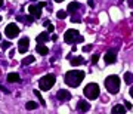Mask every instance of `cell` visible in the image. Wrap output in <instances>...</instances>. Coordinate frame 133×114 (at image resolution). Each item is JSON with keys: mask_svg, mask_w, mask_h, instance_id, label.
<instances>
[{"mask_svg": "<svg viewBox=\"0 0 133 114\" xmlns=\"http://www.w3.org/2000/svg\"><path fill=\"white\" fill-rule=\"evenodd\" d=\"M84 79V71H80V70H71V71H66L64 80L68 86L71 87H77Z\"/></svg>", "mask_w": 133, "mask_h": 114, "instance_id": "cell-1", "label": "cell"}, {"mask_svg": "<svg viewBox=\"0 0 133 114\" xmlns=\"http://www.w3.org/2000/svg\"><path fill=\"white\" fill-rule=\"evenodd\" d=\"M105 87H107V90H108L109 93H117L120 90V77L115 76V74H112V76H108L107 79H105L104 81Z\"/></svg>", "mask_w": 133, "mask_h": 114, "instance_id": "cell-2", "label": "cell"}, {"mask_svg": "<svg viewBox=\"0 0 133 114\" xmlns=\"http://www.w3.org/2000/svg\"><path fill=\"white\" fill-rule=\"evenodd\" d=\"M99 92H101L99 85H96V83H89V85L84 87V90H83L84 96L87 98V99H90V101L96 99V98L99 96Z\"/></svg>", "mask_w": 133, "mask_h": 114, "instance_id": "cell-3", "label": "cell"}, {"mask_svg": "<svg viewBox=\"0 0 133 114\" xmlns=\"http://www.w3.org/2000/svg\"><path fill=\"white\" fill-rule=\"evenodd\" d=\"M64 40H65V43H68V45H74V43H77V42L81 43L84 39L78 34L77 30H66L65 34H64Z\"/></svg>", "mask_w": 133, "mask_h": 114, "instance_id": "cell-4", "label": "cell"}, {"mask_svg": "<svg viewBox=\"0 0 133 114\" xmlns=\"http://www.w3.org/2000/svg\"><path fill=\"white\" fill-rule=\"evenodd\" d=\"M55 81H56V77L53 74H46L38 80V87L42 90H50L52 86L55 85Z\"/></svg>", "mask_w": 133, "mask_h": 114, "instance_id": "cell-5", "label": "cell"}, {"mask_svg": "<svg viewBox=\"0 0 133 114\" xmlns=\"http://www.w3.org/2000/svg\"><path fill=\"white\" fill-rule=\"evenodd\" d=\"M5 33H6V37H9V39H14L19 34V27L15 22H10V24L6 25V28H5Z\"/></svg>", "mask_w": 133, "mask_h": 114, "instance_id": "cell-6", "label": "cell"}, {"mask_svg": "<svg viewBox=\"0 0 133 114\" xmlns=\"http://www.w3.org/2000/svg\"><path fill=\"white\" fill-rule=\"evenodd\" d=\"M56 98H58V101L65 102V101L71 99V93H70L68 90H65V89H59L58 90V93H56Z\"/></svg>", "mask_w": 133, "mask_h": 114, "instance_id": "cell-7", "label": "cell"}, {"mask_svg": "<svg viewBox=\"0 0 133 114\" xmlns=\"http://www.w3.org/2000/svg\"><path fill=\"white\" fill-rule=\"evenodd\" d=\"M28 45H30V39L28 37H22L18 43V50L19 53H25L28 50Z\"/></svg>", "mask_w": 133, "mask_h": 114, "instance_id": "cell-8", "label": "cell"}, {"mask_svg": "<svg viewBox=\"0 0 133 114\" xmlns=\"http://www.w3.org/2000/svg\"><path fill=\"white\" fill-rule=\"evenodd\" d=\"M104 61L107 62V64H114V62L117 61V52H115L114 49H111V50H108V52L105 53Z\"/></svg>", "mask_w": 133, "mask_h": 114, "instance_id": "cell-9", "label": "cell"}, {"mask_svg": "<svg viewBox=\"0 0 133 114\" xmlns=\"http://www.w3.org/2000/svg\"><path fill=\"white\" fill-rule=\"evenodd\" d=\"M28 12L31 16H34V19H38L42 16V8H38V6H34V5H30L28 6Z\"/></svg>", "mask_w": 133, "mask_h": 114, "instance_id": "cell-10", "label": "cell"}, {"mask_svg": "<svg viewBox=\"0 0 133 114\" xmlns=\"http://www.w3.org/2000/svg\"><path fill=\"white\" fill-rule=\"evenodd\" d=\"M90 108V105L87 104L86 101H78V104H77V110L80 111V113H87Z\"/></svg>", "mask_w": 133, "mask_h": 114, "instance_id": "cell-11", "label": "cell"}, {"mask_svg": "<svg viewBox=\"0 0 133 114\" xmlns=\"http://www.w3.org/2000/svg\"><path fill=\"white\" fill-rule=\"evenodd\" d=\"M126 111H127V108H126L124 105H120V104L114 105V108L111 110V113L112 114H124Z\"/></svg>", "mask_w": 133, "mask_h": 114, "instance_id": "cell-12", "label": "cell"}, {"mask_svg": "<svg viewBox=\"0 0 133 114\" xmlns=\"http://www.w3.org/2000/svg\"><path fill=\"white\" fill-rule=\"evenodd\" d=\"M8 81L9 83H18V81H21V77H19L18 73H10V74H8Z\"/></svg>", "mask_w": 133, "mask_h": 114, "instance_id": "cell-13", "label": "cell"}, {"mask_svg": "<svg viewBox=\"0 0 133 114\" xmlns=\"http://www.w3.org/2000/svg\"><path fill=\"white\" fill-rule=\"evenodd\" d=\"M78 8H80L78 2H71V3L68 5V8H66V12H68V14H72V12H76Z\"/></svg>", "mask_w": 133, "mask_h": 114, "instance_id": "cell-14", "label": "cell"}, {"mask_svg": "<svg viewBox=\"0 0 133 114\" xmlns=\"http://www.w3.org/2000/svg\"><path fill=\"white\" fill-rule=\"evenodd\" d=\"M36 50H37V52L40 53V55H43V56H44V55H48V53H49V49L46 48L44 45H42V43H38V45H37V48H36Z\"/></svg>", "mask_w": 133, "mask_h": 114, "instance_id": "cell-15", "label": "cell"}, {"mask_svg": "<svg viewBox=\"0 0 133 114\" xmlns=\"http://www.w3.org/2000/svg\"><path fill=\"white\" fill-rule=\"evenodd\" d=\"M81 64H84V58L83 56H76L71 59V65L72 67H77V65H81Z\"/></svg>", "mask_w": 133, "mask_h": 114, "instance_id": "cell-16", "label": "cell"}, {"mask_svg": "<svg viewBox=\"0 0 133 114\" xmlns=\"http://www.w3.org/2000/svg\"><path fill=\"white\" fill-rule=\"evenodd\" d=\"M49 36H48V33H42V34H38L37 37H36V40H37V43H44V42H48L49 40Z\"/></svg>", "mask_w": 133, "mask_h": 114, "instance_id": "cell-17", "label": "cell"}, {"mask_svg": "<svg viewBox=\"0 0 133 114\" xmlns=\"http://www.w3.org/2000/svg\"><path fill=\"white\" fill-rule=\"evenodd\" d=\"M124 81H126V85H132L133 83V74L132 73H126V74H124Z\"/></svg>", "mask_w": 133, "mask_h": 114, "instance_id": "cell-18", "label": "cell"}, {"mask_svg": "<svg viewBox=\"0 0 133 114\" xmlns=\"http://www.w3.org/2000/svg\"><path fill=\"white\" fill-rule=\"evenodd\" d=\"M34 61H36V58H34V56H31V55H30V56L24 58V61H22V64H24V65H30V64H33Z\"/></svg>", "mask_w": 133, "mask_h": 114, "instance_id": "cell-19", "label": "cell"}, {"mask_svg": "<svg viewBox=\"0 0 133 114\" xmlns=\"http://www.w3.org/2000/svg\"><path fill=\"white\" fill-rule=\"evenodd\" d=\"M25 108L30 110V111H31V110H36V108H37V104H36V102H33V101H28V102L25 104Z\"/></svg>", "mask_w": 133, "mask_h": 114, "instance_id": "cell-20", "label": "cell"}, {"mask_svg": "<svg viewBox=\"0 0 133 114\" xmlns=\"http://www.w3.org/2000/svg\"><path fill=\"white\" fill-rule=\"evenodd\" d=\"M34 95H36V96L38 98V101H40V104H42V105H46V102H44V99H43V96L40 95V92H38V90H34Z\"/></svg>", "mask_w": 133, "mask_h": 114, "instance_id": "cell-21", "label": "cell"}, {"mask_svg": "<svg viewBox=\"0 0 133 114\" xmlns=\"http://www.w3.org/2000/svg\"><path fill=\"white\" fill-rule=\"evenodd\" d=\"M56 16H58V18H59V19H64V18H65V16H66V12H65V10H58Z\"/></svg>", "mask_w": 133, "mask_h": 114, "instance_id": "cell-22", "label": "cell"}, {"mask_svg": "<svg viewBox=\"0 0 133 114\" xmlns=\"http://www.w3.org/2000/svg\"><path fill=\"white\" fill-rule=\"evenodd\" d=\"M98 61H99V55L95 53V55L92 56V64H98Z\"/></svg>", "mask_w": 133, "mask_h": 114, "instance_id": "cell-23", "label": "cell"}, {"mask_svg": "<svg viewBox=\"0 0 133 114\" xmlns=\"http://www.w3.org/2000/svg\"><path fill=\"white\" fill-rule=\"evenodd\" d=\"M12 45H10V42H2V48L3 49H8V48H10Z\"/></svg>", "mask_w": 133, "mask_h": 114, "instance_id": "cell-24", "label": "cell"}, {"mask_svg": "<svg viewBox=\"0 0 133 114\" xmlns=\"http://www.w3.org/2000/svg\"><path fill=\"white\" fill-rule=\"evenodd\" d=\"M90 49H92V45H86L84 48H83V50L84 52H90Z\"/></svg>", "mask_w": 133, "mask_h": 114, "instance_id": "cell-25", "label": "cell"}, {"mask_svg": "<svg viewBox=\"0 0 133 114\" xmlns=\"http://www.w3.org/2000/svg\"><path fill=\"white\" fill-rule=\"evenodd\" d=\"M71 21H72V22H80V21H81V18H80V16H72V18H71Z\"/></svg>", "mask_w": 133, "mask_h": 114, "instance_id": "cell-26", "label": "cell"}, {"mask_svg": "<svg viewBox=\"0 0 133 114\" xmlns=\"http://www.w3.org/2000/svg\"><path fill=\"white\" fill-rule=\"evenodd\" d=\"M53 30H55V27L49 24V25H48V31H49V33H53Z\"/></svg>", "mask_w": 133, "mask_h": 114, "instance_id": "cell-27", "label": "cell"}, {"mask_svg": "<svg viewBox=\"0 0 133 114\" xmlns=\"http://www.w3.org/2000/svg\"><path fill=\"white\" fill-rule=\"evenodd\" d=\"M87 5H89V8H93L95 3H93V0H89V2H87Z\"/></svg>", "mask_w": 133, "mask_h": 114, "instance_id": "cell-28", "label": "cell"}, {"mask_svg": "<svg viewBox=\"0 0 133 114\" xmlns=\"http://www.w3.org/2000/svg\"><path fill=\"white\" fill-rule=\"evenodd\" d=\"M124 107H126L127 110H130V108H132V104H130V102H126V104H124Z\"/></svg>", "mask_w": 133, "mask_h": 114, "instance_id": "cell-29", "label": "cell"}, {"mask_svg": "<svg viewBox=\"0 0 133 114\" xmlns=\"http://www.w3.org/2000/svg\"><path fill=\"white\" fill-rule=\"evenodd\" d=\"M43 6H46V2H40L38 3V8H43Z\"/></svg>", "mask_w": 133, "mask_h": 114, "instance_id": "cell-30", "label": "cell"}, {"mask_svg": "<svg viewBox=\"0 0 133 114\" xmlns=\"http://www.w3.org/2000/svg\"><path fill=\"white\" fill-rule=\"evenodd\" d=\"M0 90H3L5 93H8V89H5V87H2V85H0Z\"/></svg>", "mask_w": 133, "mask_h": 114, "instance_id": "cell-31", "label": "cell"}, {"mask_svg": "<svg viewBox=\"0 0 133 114\" xmlns=\"http://www.w3.org/2000/svg\"><path fill=\"white\" fill-rule=\"evenodd\" d=\"M129 6H130V8H133V0H129Z\"/></svg>", "mask_w": 133, "mask_h": 114, "instance_id": "cell-32", "label": "cell"}, {"mask_svg": "<svg viewBox=\"0 0 133 114\" xmlns=\"http://www.w3.org/2000/svg\"><path fill=\"white\" fill-rule=\"evenodd\" d=\"M130 96H132V98H133V87H132V89H130Z\"/></svg>", "mask_w": 133, "mask_h": 114, "instance_id": "cell-33", "label": "cell"}, {"mask_svg": "<svg viewBox=\"0 0 133 114\" xmlns=\"http://www.w3.org/2000/svg\"><path fill=\"white\" fill-rule=\"evenodd\" d=\"M2 6H3V0H0V8H2Z\"/></svg>", "mask_w": 133, "mask_h": 114, "instance_id": "cell-34", "label": "cell"}, {"mask_svg": "<svg viewBox=\"0 0 133 114\" xmlns=\"http://www.w3.org/2000/svg\"><path fill=\"white\" fill-rule=\"evenodd\" d=\"M55 2H64V0H55Z\"/></svg>", "mask_w": 133, "mask_h": 114, "instance_id": "cell-35", "label": "cell"}, {"mask_svg": "<svg viewBox=\"0 0 133 114\" xmlns=\"http://www.w3.org/2000/svg\"><path fill=\"white\" fill-rule=\"evenodd\" d=\"M0 21H2V16H0Z\"/></svg>", "mask_w": 133, "mask_h": 114, "instance_id": "cell-36", "label": "cell"}]
</instances>
